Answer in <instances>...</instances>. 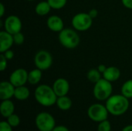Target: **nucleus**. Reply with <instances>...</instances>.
<instances>
[{
    "instance_id": "nucleus-36",
    "label": "nucleus",
    "mask_w": 132,
    "mask_h": 131,
    "mask_svg": "<svg viewBox=\"0 0 132 131\" xmlns=\"http://www.w3.org/2000/svg\"><path fill=\"white\" fill-rule=\"evenodd\" d=\"M27 1H34V0H27Z\"/></svg>"
},
{
    "instance_id": "nucleus-33",
    "label": "nucleus",
    "mask_w": 132,
    "mask_h": 131,
    "mask_svg": "<svg viewBox=\"0 0 132 131\" xmlns=\"http://www.w3.org/2000/svg\"><path fill=\"white\" fill-rule=\"evenodd\" d=\"M99 71H100V73H101L102 74H103V73L106 70V69H107V66L104 65V64H100L98 66H97V68Z\"/></svg>"
},
{
    "instance_id": "nucleus-34",
    "label": "nucleus",
    "mask_w": 132,
    "mask_h": 131,
    "mask_svg": "<svg viewBox=\"0 0 132 131\" xmlns=\"http://www.w3.org/2000/svg\"><path fill=\"white\" fill-rule=\"evenodd\" d=\"M5 14V6L2 3L0 4V17L2 18Z\"/></svg>"
},
{
    "instance_id": "nucleus-30",
    "label": "nucleus",
    "mask_w": 132,
    "mask_h": 131,
    "mask_svg": "<svg viewBox=\"0 0 132 131\" xmlns=\"http://www.w3.org/2000/svg\"><path fill=\"white\" fill-rule=\"evenodd\" d=\"M121 2L125 8L132 9V0H121Z\"/></svg>"
},
{
    "instance_id": "nucleus-35",
    "label": "nucleus",
    "mask_w": 132,
    "mask_h": 131,
    "mask_svg": "<svg viewBox=\"0 0 132 131\" xmlns=\"http://www.w3.org/2000/svg\"><path fill=\"white\" fill-rule=\"evenodd\" d=\"M121 131H132V124L125 126Z\"/></svg>"
},
{
    "instance_id": "nucleus-15",
    "label": "nucleus",
    "mask_w": 132,
    "mask_h": 131,
    "mask_svg": "<svg viewBox=\"0 0 132 131\" xmlns=\"http://www.w3.org/2000/svg\"><path fill=\"white\" fill-rule=\"evenodd\" d=\"M103 78L108 80L111 83L117 81L121 76V71L116 66H109L107 67L106 70L102 74Z\"/></svg>"
},
{
    "instance_id": "nucleus-28",
    "label": "nucleus",
    "mask_w": 132,
    "mask_h": 131,
    "mask_svg": "<svg viewBox=\"0 0 132 131\" xmlns=\"http://www.w3.org/2000/svg\"><path fill=\"white\" fill-rule=\"evenodd\" d=\"M12 128L7 121H2L0 123V131H12Z\"/></svg>"
},
{
    "instance_id": "nucleus-3",
    "label": "nucleus",
    "mask_w": 132,
    "mask_h": 131,
    "mask_svg": "<svg viewBox=\"0 0 132 131\" xmlns=\"http://www.w3.org/2000/svg\"><path fill=\"white\" fill-rule=\"evenodd\" d=\"M60 43L67 49H74L77 47L80 42V38L77 30L73 29H63L59 32L58 36Z\"/></svg>"
},
{
    "instance_id": "nucleus-6",
    "label": "nucleus",
    "mask_w": 132,
    "mask_h": 131,
    "mask_svg": "<svg viewBox=\"0 0 132 131\" xmlns=\"http://www.w3.org/2000/svg\"><path fill=\"white\" fill-rule=\"evenodd\" d=\"M71 24L75 30L79 32H84L91 27L93 24V19L88 13L80 12L73 17Z\"/></svg>"
},
{
    "instance_id": "nucleus-19",
    "label": "nucleus",
    "mask_w": 132,
    "mask_h": 131,
    "mask_svg": "<svg viewBox=\"0 0 132 131\" xmlns=\"http://www.w3.org/2000/svg\"><path fill=\"white\" fill-rule=\"evenodd\" d=\"M43 71L38 68L34 69L29 72L28 74V83L31 85H36L38 84L43 76Z\"/></svg>"
},
{
    "instance_id": "nucleus-14",
    "label": "nucleus",
    "mask_w": 132,
    "mask_h": 131,
    "mask_svg": "<svg viewBox=\"0 0 132 131\" xmlns=\"http://www.w3.org/2000/svg\"><path fill=\"white\" fill-rule=\"evenodd\" d=\"M47 27L53 32H60L64 29V23L63 19L58 15H51L46 21Z\"/></svg>"
},
{
    "instance_id": "nucleus-23",
    "label": "nucleus",
    "mask_w": 132,
    "mask_h": 131,
    "mask_svg": "<svg viewBox=\"0 0 132 131\" xmlns=\"http://www.w3.org/2000/svg\"><path fill=\"white\" fill-rule=\"evenodd\" d=\"M53 9L59 10L63 8L67 2V0H46Z\"/></svg>"
},
{
    "instance_id": "nucleus-29",
    "label": "nucleus",
    "mask_w": 132,
    "mask_h": 131,
    "mask_svg": "<svg viewBox=\"0 0 132 131\" xmlns=\"http://www.w3.org/2000/svg\"><path fill=\"white\" fill-rule=\"evenodd\" d=\"M2 54L5 56V58H6L8 60H11V59H12L13 57H14V53H13V51L11 50V49H9V50L5 51V52L3 53Z\"/></svg>"
},
{
    "instance_id": "nucleus-16",
    "label": "nucleus",
    "mask_w": 132,
    "mask_h": 131,
    "mask_svg": "<svg viewBox=\"0 0 132 131\" xmlns=\"http://www.w3.org/2000/svg\"><path fill=\"white\" fill-rule=\"evenodd\" d=\"M0 112L3 117L8 118L15 112V105L11 100H2L0 104Z\"/></svg>"
},
{
    "instance_id": "nucleus-31",
    "label": "nucleus",
    "mask_w": 132,
    "mask_h": 131,
    "mask_svg": "<svg viewBox=\"0 0 132 131\" xmlns=\"http://www.w3.org/2000/svg\"><path fill=\"white\" fill-rule=\"evenodd\" d=\"M52 131H70L69 129L66 127V126H63V125H58V126H56Z\"/></svg>"
},
{
    "instance_id": "nucleus-11",
    "label": "nucleus",
    "mask_w": 132,
    "mask_h": 131,
    "mask_svg": "<svg viewBox=\"0 0 132 131\" xmlns=\"http://www.w3.org/2000/svg\"><path fill=\"white\" fill-rule=\"evenodd\" d=\"M52 87L57 97L67 96L70 91V83L67 80L64 78L56 79L54 81Z\"/></svg>"
},
{
    "instance_id": "nucleus-27",
    "label": "nucleus",
    "mask_w": 132,
    "mask_h": 131,
    "mask_svg": "<svg viewBox=\"0 0 132 131\" xmlns=\"http://www.w3.org/2000/svg\"><path fill=\"white\" fill-rule=\"evenodd\" d=\"M7 61H8V59L5 58V56L2 53H1V55H0V70L2 72L5 70V69L7 67Z\"/></svg>"
},
{
    "instance_id": "nucleus-8",
    "label": "nucleus",
    "mask_w": 132,
    "mask_h": 131,
    "mask_svg": "<svg viewBox=\"0 0 132 131\" xmlns=\"http://www.w3.org/2000/svg\"><path fill=\"white\" fill-rule=\"evenodd\" d=\"M53 56L47 50L41 49L34 56V64L36 68L45 71L49 69L53 64Z\"/></svg>"
},
{
    "instance_id": "nucleus-9",
    "label": "nucleus",
    "mask_w": 132,
    "mask_h": 131,
    "mask_svg": "<svg viewBox=\"0 0 132 131\" xmlns=\"http://www.w3.org/2000/svg\"><path fill=\"white\" fill-rule=\"evenodd\" d=\"M29 73L23 68L15 69L9 76L10 83L15 87L24 86L28 82Z\"/></svg>"
},
{
    "instance_id": "nucleus-10",
    "label": "nucleus",
    "mask_w": 132,
    "mask_h": 131,
    "mask_svg": "<svg viewBox=\"0 0 132 131\" xmlns=\"http://www.w3.org/2000/svg\"><path fill=\"white\" fill-rule=\"evenodd\" d=\"M22 22L21 19L16 15H9L8 16L4 22L5 30L9 32L12 35H14L17 32H21L22 29Z\"/></svg>"
},
{
    "instance_id": "nucleus-2",
    "label": "nucleus",
    "mask_w": 132,
    "mask_h": 131,
    "mask_svg": "<svg viewBox=\"0 0 132 131\" xmlns=\"http://www.w3.org/2000/svg\"><path fill=\"white\" fill-rule=\"evenodd\" d=\"M34 97L39 104L49 107L56 104L57 96L55 93L52 86L46 84L38 86L34 91Z\"/></svg>"
},
{
    "instance_id": "nucleus-7",
    "label": "nucleus",
    "mask_w": 132,
    "mask_h": 131,
    "mask_svg": "<svg viewBox=\"0 0 132 131\" xmlns=\"http://www.w3.org/2000/svg\"><path fill=\"white\" fill-rule=\"evenodd\" d=\"M109 112L105 105L101 103H94L90 105L87 110V115L89 118L97 123L108 120Z\"/></svg>"
},
{
    "instance_id": "nucleus-1",
    "label": "nucleus",
    "mask_w": 132,
    "mask_h": 131,
    "mask_svg": "<svg viewBox=\"0 0 132 131\" xmlns=\"http://www.w3.org/2000/svg\"><path fill=\"white\" fill-rule=\"evenodd\" d=\"M105 106L109 112L113 116L118 117L125 114L130 106L129 99L122 94L111 95L105 103Z\"/></svg>"
},
{
    "instance_id": "nucleus-17",
    "label": "nucleus",
    "mask_w": 132,
    "mask_h": 131,
    "mask_svg": "<svg viewBox=\"0 0 132 131\" xmlns=\"http://www.w3.org/2000/svg\"><path fill=\"white\" fill-rule=\"evenodd\" d=\"M56 104L60 110L67 111L71 108L73 103H72L71 99L67 95V96H63V97H58Z\"/></svg>"
},
{
    "instance_id": "nucleus-26",
    "label": "nucleus",
    "mask_w": 132,
    "mask_h": 131,
    "mask_svg": "<svg viewBox=\"0 0 132 131\" xmlns=\"http://www.w3.org/2000/svg\"><path fill=\"white\" fill-rule=\"evenodd\" d=\"M13 39H14V44L20 46L23 44L25 41V36L21 32H19L13 35Z\"/></svg>"
},
{
    "instance_id": "nucleus-21",
    "label": "nucleus",
    "mask_w": 132,
    "mask_h": 131,
    "mask_svg": "<svg viewBox=\"0 0 132 131\" xmlns=\"http://www.w3.org/2000/svg\"><path fill=\"white\" fill-rule=\"evenodd\" d=\"M101 73L97 69H91L88 71L87 74V80L92 83H96L101 79Z\"/></svg>"
},
{
    "instance_id": "nucleus-12",
    "label": "nucleus",
    "mask_w": 132,
    "mask_h": 131,
    "mask_svg": "<svg viewBox=\"0 0 132 131\" xmlns=\"http://www.w3.org/2000/svg\"><path fill=\"white\" fill-rule=\"evenodd\" d=\"M15 86H14L10 81H2L0 83V99L1 100H10L14 97Z\"/></svg>"
},
{
    "instance_id": "nucleus-13",
    "label": "nucleus",
    "mask_w": 132,
    "mask_h": 131,
    "mask_svg": "<svg viewBox=\"0 0 132 131\" xmlns=\"http://www.w3.org/2000/svg\"><path fill=\"white\" fill-rule=\"evenodd\" d=\"M14 44L13 35L5 31L0 32V52L1 53L11 49Z\"/></svg>"
},
{
    "instance_id": "nucleus-24",
    "label": "nucleus",
    "mask_w": 132,
    "mask_h": 131,
    "mask_svg": "<svg viewBox=\"0 0 132 131\" xmlns=\"http://www.w3.org/2000/svg\"><path fill=\"white\" fill-rule=\"evenodd\" d=\"M7 119V122L12 127H16L20 124V118L19 117L15 114L13 113L11 116H9Z\"/></svg>"
},
{
    "instance_id": "nucleus-20",
    "label": "nucleus",
    "mask_w": 132,
    "mask_h": 131,
    "mask_svg": "<svg viewBox=\"0 0 132 131\" xmlns=\"http://www.w3.org/2000/svg\"><path fill=\"white\" fill-rule=\"evenodd\" d=\"M51 6L47 1H43L39 2L35 7V12L40 16H44L49 14L51 10Z\"/></svg>"
},
{
    "instance_id": "nucleus-25",
    "label": "nucleus",
    "mask_w": 132,
    "mask_h": 131,
    "mask_svg": "<svg viewBox=\"0 0 132 131\" xmlns=\"http://www.w3.org/2000/svg\"><path fill=\"white\" fill-rule=\"evenodd\" d=\"M97 131H111V124L108 120L98 123Z\"/></svg>"
},
{
    "instance_id": "nucleus-32",
    "label": "nucleus",
    "mask_w": 132,
    "mask_h": 131,
    "mask_svg": "<svg viewBox=\"0 0 132 131\" xmlns=\"http://www.w3.org/2000/svg\"><path fill=\"white\" fill-rule=\"evenodd\" d=\"M88 14H89L90 16L94 19H95L96 17H97V15H98V11H97V9H95V8H93V9H90V12H88Z\"/></svg>"
},
{
    "instance_id": "nucleus-22",
    "label": "nucleus",
    "mask_w": 132,
    "mask_h": 131,
    "mask_svg": "<svg viewBox=\"0 0 132 131\" xmlns=\"http://www.w3.org/2000/svg\"><path fill=\"white\" fill-rule=\"evenodd\" d=\"M121 94L128 99L132 98V80H128L124 83L121 89Z\"/></svg>"
},
{
    "instance_id": "nucleus-18",
    "label": "nucleus",
    "mask_w": 132,
    "mask_h": 131,
    "mask_svg": "<svg viewBox=\"0 0 132 131\" xmlns=\"http://www.w3.org/2000/svg\"><path fill=\"white\" fill-rule=\"evenodd\" d=\"M30 96V91L28 87H26L25 85L15 87L14 97L20 101H23L27 100Z\"/></svg>"
},
{
    "instance_id": "nucleus-4",
    "label": "nucleus",
    "mask_w": 132,
    "mask_h": 131,
    "mask_svg": "<svg viewBox=\"0 0 132 131\" xmlns=\"http://www.w3.org/2000/svg\"><path fill=\"white\" fill-rule=\"evenodd\" d=\"M113 92V86L111 82L101 78L98 82L94 83L93 93L94 97L99 101L107 100Z\"/></svg>"
},
{
    "instance_id": "nucleus-5",
    "label": "nucleus",
    "mask_w": 132,
    "mask_h": 131,
    "mask_svg": "<svg viewBox=\"0 0 132 131\" xmlns=\"http://www.w3.org/2000/svg\"><path fill=\"white\" fill-rule=\"evenodd\" d=\"M35 124L39 131H52L56 127V120L48 112H41L35 118Z\"/></svg>"
}]
</instances>
